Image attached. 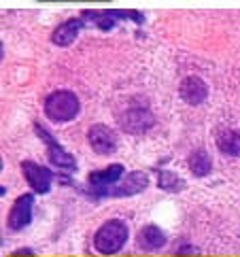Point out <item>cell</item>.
Listing matches in <instances>:
<instances>
[{"label": "cell", "instance_id": "1", "mask_svg": "<svg viewBox=\"0 0 240 257\" xmlns=\"http://www.w3.org/2000/svg\"><path fill=\"white\" fill-rule=\"evenodd\" d=\"M79 111H81V104L75 91L55 89L45 98V115L55 123L72 121L79 115Z\"/></svg>", "mask_w": 240, "mask_h": 257}, {"label": "cell", "instance_id": "2", "mask_svg": "<svg viewBox=\"0 0 240 257\" xmlns=\"http://www.w3.org/2000/svg\"><path fill=\"white\" fill-rule=\"evenodd\" d=\"M128 236H130V232H128V225L122 219H110V221L100 225L98 232L94 234V249L100 255H115L124 249Z\"/></svg>", "mask_w": 240, "mask_h": 257}, {"label": "cell", "instance_id": "3", "mask_svg": "<svg viewBox=\"0 0 240 257\" xmlns=\"http://www.w3.org/2000/svg\"><path fill=\"white\" fill-rule=\"evenodd\" d=\"M147 187H149V179H147L145 172H130V174H126L122 183H117L113 187H106V189H96L94 194L122 198V196H136L141 191H145Z\"/></svg>", "mask_w": 240, "mask_h": 257}, {"label": "cell", "instance_id": "4", "mask_svg": "<svg viewBox=\"0 0 240 257\" xmlns=\"http://www.w3.org/2000/svg\"><path fill=\"white\" fill-rule=\"evenodd\" d=\"M32 208H34V196L32 194H22L13 202L11 210H9L7 227L13 229V232H20V229L28 227L32 221Z\"/></svg>", "mask_w": 240, "mask_h": 257}, {"label": "cell", "instance_id": "5", "mask_svg": "<svg viewBox=\"0 0 240 257\" xmlns=\"http://www.w3.org/2000/svg\"><path fill=\"white\" fill-rule=\"evenodd\" d=\"M83 20L96 24L100 30H113L117 20H132L136 24H143L145 17L138 11H83Z\"/></svg>", "mask_w": 240, "mask_h": 257}, {"label": "cell", "instance_id": "6", "mask_svg": "<svg viewBox=\"0 0 240 257\" xmlns=\"http://www.w3.org/2000/svg\"><path fill=\"white\" fill-rule=\"evenodd\" d=\"M22 172H24L26 183L32 187V191H36V194H47L51 189L53 172L49 168L39 166L36 162L26 160V162H22Z\"/></svg>", "mask_w": 240, "mask_h": 257}, {"label": "cell", "instance_id": "7", "mask_svg": "<svg viewBox=\"0 0 240 257\" xmlns=\"http://www.w3.org/2000/svg\"><path fill=\"white\" fill-rule=\"evenodd\" d=\"M34 130L36 134L41 136V139L45 141V145H47V155H49V162H51V166L55 168H66V170H75V158L68 153V151H64L62 149V145L60 143H55L53 141V136L45 130V127L41 123H36L34 125Z\"/></svg>", "mask_w": 240, "mask_h": 257}, {"label": "cell", "instance_id": "8", "mask_svg": "<svg viewBox=\"0 0 240 257\" xmlns=\"http://www.w3.org/2000/svg\"><path fill=\"white\" fill-rule=\"evenodd\" d=\"M153 123H155V117L151 115V111L141 108V106L128 108V111L122 115V119H119L122 130L128 134H143L147 130H151Z\"/></svg>", "mask_w": 240, "mask_h": 257}, {"label": "cell", "instance_id": "9", "mask_svg": "<svg viewBox=\"0 0 240 257\" xmlns=\"http://www.w3.org/2000/svg\"><path fill=\"white\" fill-rule=\"evenodd\" d=\"M87 143L98 155H110L117 151V136L104 123H94L87 130Z\"/></svg>", "mask_w": 240, "mask_h": 257}, {"label": "cell", "instance_id": "10", "mask_svg": "<svg viewBox=\"0 0 240 257\" xmlns=\"http://www.w3.org/2000/svg\"><path fill=\"white\" fill-rule=\"evenodd\" d=\"M122 177H124V166H122V164H110V166H106L102 170L89 172L87 183L96 191V189H106V187L117 185V183L122 181Z\"/></svg>", "mask_w": 240, "mask_h": 257}, {"label": "cell", "instance_id": "11", "mask_svg": "<svg viewBox=\"0 0 240 257\" xmlns=\"http://www.w3.org/2000/svg\"><path fill=\"white\" fill-rule=\"evenodd\" d=\"M179 94L187 104L196 106V104H202L206 100L208 85L200 77H185L183 79V83H181V87H179Z\"/></svg>", "mask_w": 240, "mask_h": 257}, {"label": "cell", "instance_id": "12", "mask_svg": "<svg viewBox=\"0 0 240 257\" xmlns=\"http://www.w3.org/2000/svg\"><path fill=\"white\" fill-rule=\"evenodd\" d=\"M81 30H83V20H66L53 30L51 41L58 45V47H68L70 43L77 41Z\"/></svg>", "mask_w": 240, "mask_h": 257}, {"label": "cell", "instance_id": "13", "mask_svg": "<svg viewBox=\"0 0 240 257\" xmlns=\"http://www.w3.org/2000/svg\"><path fill=\"white\" fill-rule=\"evenodd\" d=\"M138 246L145 251H158L166 244V234L158 225H145L136 236Z\"/></svg>", "mask_w": 240, "mask_h": 257}, {"label": "cell", "instance_id": "14", "mask_svg": "<svg viewBox=\"0 0 240 257\" xmlns=\"http://www.w3.org/2000/svg\"><path fill=\"white\" fill-rule=\"evenodd\" d=\"M217 149L229 158H240V130L221 132L217 136Z\"/></svg>", "mask_w": 240, "mask_h": 257}, {"label": "cell", "instance_id": "15", "mask_svg": "<svg viewBox=\"0 0 240 257\" xmlns=\"http://www.w3.org/2000/svg\"><path fill=\"white\" fill-rule=\"evenodd\" d=\"M187 164H189L191 174H196V177H206V174L213 170V162H210V155L206 149L191 151V155L187 158Z\"/></svg>", "mask_w": 240, "mask_h": 257}, {"label": "cell", "instance_id": "16", "mask_svg": "<svg viewBox=\"0 0 240 257\" xmlns=\"http://www.w3.org/2000/svg\"><path fill=\"white\" fill-rule=\"evenodd\" d=\"M158 185L166 191H181L183 189V179L177 177L174 172H158Z\"/></svg>", "mask_w": 240, "mask_h": 257}, {"label": "cell", "instance_id": "17", "mask_svg": "<svg viewBox=\"0 0 240 257\" xmlns=\"http://www.w3.org/2000/svg\"><path fill=\"white\" fill-rule=\"evenodd\" d=\"M15 255H34L30 249H20V251H15Z\"/></svg>", "mask_w": 240, "mask_h": 257}]
</instances>
